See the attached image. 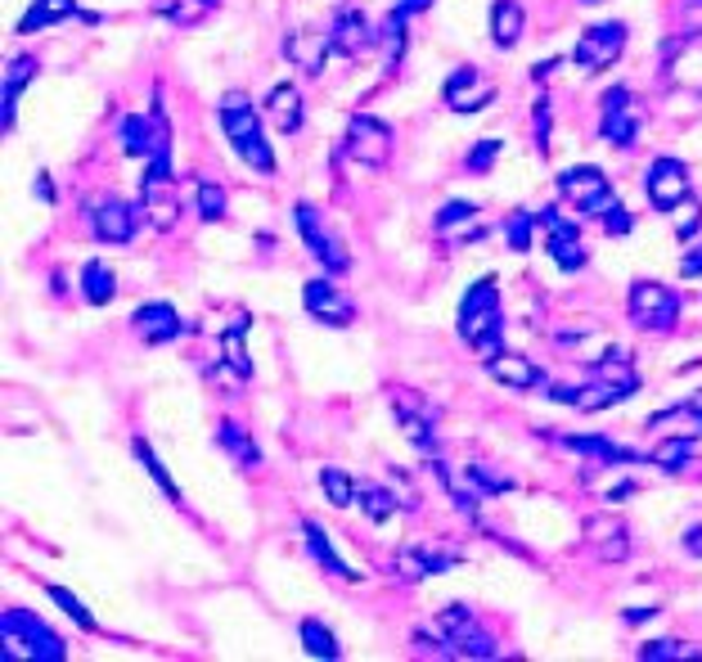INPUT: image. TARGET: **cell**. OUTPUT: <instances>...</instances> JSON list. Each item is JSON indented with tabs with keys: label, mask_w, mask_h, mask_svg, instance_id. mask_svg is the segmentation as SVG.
Returning a JSON list of instances; mask_svg holds the SVG:
<instances>
[{
	"label": "cell",
	"mask_w": 702,
	"mask_h": 662,
	"mask_svg": "<svg viewBox=\"0 0 702 662\" xmlns=\"http://www.w3.org/2000/svg\"><path fill=\"white\" fill-rule=\"evenodd\" d=\"M559 194L576 207V213H586L590 221H599L603 234H630V226H635L599 167H567V171H559Z\"/></svg>",
	"instance_id": "obj_1"
},
{
	"label": "cell",
	"mask_w": 702,
	"mask_h": 662,
	"mask_svg": "<svg viewBox=\"0 0 702 662\" xmlns=\"http://www.w3.org/2000/svg\"><path fill=\"white\" fill-rule=\"evenodd\" d=\"M500 284L492 276H482L464 289L460 297V339L486 360V356H496L500 352V339H505V324H500Z\"/></svg>",
	"instance_id": "obj_2"
},
{
	"label": "cell",
	"mask_w": 702,
	"mask_h": 662,
	"mask_svg": "<svg viewBox=\"0 0 702 662\" xmlns=\"http://www.w3.org/2000/svg\"><path fill=\"white\" fill-rule=\"evenodd\" d=\"M217 117H221V131H226V140H230L234 154L248 163L253 171L270 176L275 171V154H270V140L261 136V117H257L253 100L248 96H226L217 104Z\"/></svg>",
	"instance_id": "obj_3"
},
{
	"label": "cell",
	"mask_w": 702,
	"mask_h": 662,
	"mask_svg": "<svg viewBox=\"0 0 702 662\" xmlns=\"http://www.w3.org/2000/svg\"><path fill=\"white\" fill-rule=\"evenodd\" d=\"M0 658L14 662V658H33V662H64L68 658V645L54 636V631L33 618L27 609H5L0 618Z\"/></svg>",
	"instance_id": "obj_4"
},
{
	"label": "cell",
	"mask_w": 702,
	"mask_h": 662,
	"mask_svg": "<svg viewBox=\"0 0 702 662\" xmlns=\"http://www.w3.org/2000/svg\"><path fill=\"white\" fill-rule=\"evenodd\" d=\"M437 631H442V645L450 649V658H477V662L500 658L496 636L477 622V613H473L469 604H450V609H442V613H437Z\"/></svg>",
	"instance_id": "obj_5"
},
{
	"label": "cell",
	"mask_w": 702,
	"mask_h": 662,
	"mask_svg": "<svg viewBox=\"0 0 702 662\" xmlns=\"http://www.w3.org/2000/svg\"><path fill=\"white\" fill-rule=\"evenodd\" d=\"M626 311H630V320L639 329H649V334H666V329H676V320H680V293L658 284V280H639V284H630Z\"/></svg>",
	"instance_id": "obj_6"
},
{
	"label": "cell",
	"mask_w": 702,
	"mask_h": 662,
	"mask_svg": "<svg viewBox=\"0 0 702 662\" xmlns=\"http://www.w3.org/2000/svg\"><path fill=\"white\" fill-rule=\"evenodd\" d=\"M140 213L154 230H171L180 221V199H176V176L171 158H154L140 180Z\"/></svg>",
	"instance_id": "obj_7"
},
{
	"label": "cell",
	"mask_w": 702,
	"mask_h": 662,
	"mask_svg": "<svg viewBox=\"0 0 702 662\" xmlns=\"http://www.w3.org/2000/svg\"><path fill=\"white\" fill-rule=\"evenodd\" d=\"M117 140H122V149H127V154H136V158H144V163L171 158V127H167V113H163V109L122 117Z\"/></svg>",
	"instance_id": "obj_8"
},
{
	"label": "cell",
	"mask_w": 702,
	"mask_h": 662,
	"mask_svg": "<svg viewBox=\"0 0 702 662\" xmlns=\"http://www.w3.org/2000/svg\"><path fill=\"white\" fill-rule=\"evenodd\" d=\"M293 221H297V234H302V244H307V253L329 270V276H339V270H347V266H352V257L343 253V239L324 226L320 207L297 203V207H293Z\"/></svg>",
	"instance_id": "obj_9"
},
{
	"label": "cell",
	"mask_w": 702,
	"mask_h": 662,
	"mask_svg": "<svg viewBox=\"0 0 702 662\" xmlns=\"http://www.w3.org/2000/svg\"><path fill=\"white\" fill-rule=\"evenodd\" d=\"M540 230H545V249H549V257H554L559 270H567V276L586 270L590 253L582 244V230H576V221H567L559 207H540Z\"/></svg>",
	"instance_id": "obj_10"
},
{
	"label": "cell",
	"mask_w": 702,
	"mask_h": 662,
	"mask_svg": "<svg viewBox=\"0 0 702 662\" xmlns=\"http://www.w3.org/2000/svg\"><path fill=\"white\" fill-rule=\"evenodd\" d=\"M86 221H90V234H95L100 244H131L140 213H136V207H131L127 199L100 194V199H90V203H86Z\"/></svg>",
	"instance_id": "obj_11"
},
{
	"label": "cell",
	"mask_w": 702,
	"mask_h": 662,
	"mask_svg": "<svg viewBox=\"0 0 702 662\" xmlns=\"http://www.w3.org/2000/svg\"><path fill=\"white\" fill-rule=\"evenodd\" d=\"M626 50V23H595L582 33V41H576L572 50V64L576 68H586V73H599V68H613L617 59Z\"/></svg>",
	"instance_id": "obj_12"
},
{
	"label": "cell",
	"mask_w": 702,
	"mask_h": 662,
	"mask_svg": "<svg viewBox=\"0 0 702 662\" xmlns=\"http://www.w3.org/2000/svg\"><path fill=\"white\" fill-rule=\"evenodd\" d=\"M343 154L352 163H365V167H383L387 154H392V127L370 117V113H356L347 123V136H343Z\"/></svg>",
	"instance_id": "obj_13"
},
{
	"label": "cell",
	"mask_w": 702,
	"mask_h": 662,
	"mask_svg": "<svg viewBox=\"0 0 702 662\" xmlns=\"http://www.w3.org/2000/svg\"><path fill=\"white\" fill-rule=\"evenodd\" d=\"M644 190H649V203L658 207V213H676V207L693 194L689 167L680 158H653L649 163V176H644Z\"/></svg>",
	"instance_id": "obj_14"
},
{
	"label": "cell",
	"mask_w": 702,
	"mask_h": 662,
	"mask_svg": "<svg viewBox=\"0 0 702 662\" xmlns=\"http://www.w3.org/2000/svg\"><path fill=\"white\" fill-rule=\"evenodd\" d=\"M302 307H307L320 324H333V329H347L356 320V303L329 276H316V280L302 284Z\"/></svg>",
	"instance_id": "obj_15"
},
{
	"label": "cell",
	"mask_w": 702,
	"mask_h": 662,
	"mask_svg": "<svg viewBox=\"0 0 702 662\" xmlns=\"http://www.w3.org/2000/svg\"><path fill=\"white\" fill-rule=\"evenodd\" d=\"M442 100H446V109H455V113H477V109H486V104L496 100V81L486 77L482 68H473V64H460V68L446 77Z\"/></svg>",
	"instance_id": "obj_16"
},
{
	"label": "cell",
	"mask_w": 702,
	"mask_h": 662,
	"mask_svg": "<svg viewBox=\"0 0 702 662\" xmlns=\"http://www.w3.org/2000/svg\"><path fill=\"white\" fill-rule=\"evenodd\" d=\"M599 127H603V140H613L617 149L635 144L639 127H644V117H639L635 100H630V90L626 86H613L603 96V117H599Z\"/></svg>",
	"instance_id": "obj_17"
},
{
	"label": "cell",
	"mask_w": 702,
	"mask_h": 662,
	"mask_svg": "<svg viewBox=\"0 0 702 662\" xmlns=\"http://www.w3.org/2000/svg\"><path fill=\"white\" fill-rule=\"evenodd\" d=\"M392 410H396V424H401V433H406V442L414 446V450H423V456H437V433H433V410L423 406V402H410L406 397V387H396L392 393Z\"/></svg>",
	"instance_id": "obj_18"
},
{
	"label": "cell",
	"mask_w": 702,
	"mask_h": 662,
	"mask_svg": "<svg viewBox=\"0 0 702 662\" xmlns=\"http://www.w3.org/2000/svg\"><path fill=\"white\" fill-rule=\"evenodd\" d=\"M131 329H136V339H140L144 347H163V343H171V339L186 334L190 324L176 316L171 303H144V307H136Z\"/></svg>",
	"instance_id": "obj_19"
},
{
	"label": "cell",
	"mask_w": 702,
	"mask_h": 662,
	"mask_svg": "<svg viewBox=\"0 0 702 662\" xmlns=\"http://www.w3.org/2000/svg\"><path fill=\"white\" fill-rule=\"evenodd\" d=\"M486 374H492L500 387H509V393H536V387H545V374L532 356L523 352H496L486 356Z\"/></svg>",
	"instance_id": "obj_20"
},
{
	"label": "cell",
	"mask_w": 702,
	"mask_h": 662,
	"mask_svg": "<svg viewBox=\"0 0 702 662\" xmlns=\"http://www.w3.org/2000/svg\"><path fill=\"white\" fill-rule=\"evenodd\" d=\"M586 540L608 563H622L630 555V527H626L622 514H590L586 519Z\"/></svg>",
	"instance_id": "obj_21"
},
{
	"label": "cell",
	"mask_w": 702,
	"mask_h": 662,
	"mask_svg": "<svg viewBox=\"0 0 702 662\" xmlns=\"http://www.w3.org/2000/svg\"><path fill=\"white\" fill-rule=\"evenodd\" d=\"M460 563L455 550H437V546H406L396 555V573L401 582H423V577H437V573H450V568Z\"/></svg>",
	"instance_id": "obj_22"
},
{
	"label": "cell",
	"mask_w": 702,
	"mask_h": 662,
	"mask_svg": "<svg viewBox=\"0 0 702 662\" xmlns=\"http://www.w3.org/2000/svg\"><path fill=\"white\" fill-rule=\"evenodd\" d=\"M329 50H333L329 33H307V27H302V33H289V37H284L289 64H293L297 73H307V77H320V73H324Z\"/></svg>",
	"instance_id": "obj_23"
},
{
	"label": "cell",
	"mask_w": 702,
	"mask_h": 662,
	"mask_svg": "<svg viewBox=\"0 0 702 662\" xmlns=\"http://www.w3.org/2000/svg\"><path fill=\"white\" fill-rule=\"evenodd\" d=\"M329 41H333V50H339V54L356 59V54H365L374 46V33H370V23H365L360 10H339V14H333V27H329Z\"/></svg>",
	"instance_id": "obj_24"
},
{
	"label": "cell",
	"mask_w": 702,
	"mask_h": 662,
	"mask_svg": "<svg viewBox=\"0 0 702 662\" xmlns=\"http://www.w3.org/2000/svg\"><path fill=\"white\" fill-rule=\"evenodd\" d=\"M433 226H437L442 239H460V244H473V239L486 234V226H482V217H477V207L464 203V199H450L442 213H437Z\"/></svg>",
	"instance_id": "obj_25"
},
{
	"label": "cell",
	"mask_w": 702,
	"mask_h": 662,
	"mask_svg": "<svg viewBox=\"0 0 702 662\" xmlns=\"http://www.w3.org/2000/svg\"><path fill=\"white\" fill-rule=\"evenodd\" d=\"M266 117L275 123V131H280V136H297V131H302V90H297L293 81L270 86V96H266Z\"/></svg>",
	"instance_id": "obj_26"
},
{
	"label": "cell",
	"mask_w": 702,
	"mask_h": 662,
	"mask_svg": "<svg viewBox=\"0 0 702 662\" xmlns=\"http://www.w3.org/2000/svg\"><path fill=\"white\" fill-rule=\"evenodd\" d=\"M649 424L662 429L666 437H689V442H698V437H702V397H689V402H680V406H671V410L653 415Z\"/></svg>",
	"instance_id": "obj_27"
},
{
	"label": "cell",
	"mask_w": 702,
	"mask_h": 662,
	"mask_svg": "<svg viewBox=\"0 0 702 662\" xmlns=\"http://www.w3.org/2000/svg\"><path fill=\"white\" fill-rule=\"evenodd\" d=\"M559 446H567V450H576V456H586V460H595V464H639V456H630L626 446H617V442H608V437H563V433H549Z\"/></svg>",
	"instance_id": "obj_28"
},
{
	"label": "cell",
	"mask_w": 702,
	"mask_h": 662,
	"mask_svg": "<svg viewBox=\"0 0 702 662\" xmlns=\"http://www.w3.org/2000/svg\"><path fill=\"white\" fill-rule=\"evenodd\" d=\"M523 27H527V10L518 5V0H496L492 5V41L500 50H513L518 37H523Z\"/></svg>",
	"instance_id": "obj_29"
},
{
	"label": "cell",
	"mask_w": 702,
	"mask_h": 662,
	"mask_svg": "<svg viewBox=\"0 0 702 662\" xmlns=\"http://www.w3.org/2000/svg\"><path fill=\"white\" fill-rule=\"evenodd\" d=\"M217 446L226 450V456H230L239 469H257V464H261L257 442H253L248 433H243V429L234 424V419H221V424H217Z\"/></svg>",
	"instance_id": "obj_30"
},
{
	"label": "cell",
	"mask_w": 702,
	"mask_h": 662,
	"mask_svg": "<svg viewBox=\"0 0 702 662\" xmlns=\"http://www.w3.org/2000/svg\"><path fill=\"white\" fill-rule=\"evenodd\" d=\"M302 536H307V550H311V559H316V563L324 568L329 577H343V582H347V577H356L352 568H347V563L339 559V550L329 546V532H324V527H320L316 519H307V523H302Z\"/></svg>",
	"instance_id": "obj_31"
},
{
	"label": "cell",
	"mask_w": 702,
	"mask_h": 662,
	"mask_svg": "<svg viewBox=\"0 0 702 662\" xmlns=\"http://www.w3.org/2000/svg\"><path fill=\"white\" fill-rule=\"evenodd\" d=\"M81 297L90 307H109L117 297V276L109 262H86L81 266Z\"/></svg>",
	"instance_id": "obj_32"
},
{
	"label": "cell",
	"mask_w": 702,
	"mask_h": 662,
	"mask_svg": "<svg viewBox=\"0 0 702 662\" xmlns=\"http://www.w3.org/2000/svg\"><path fill=\"white\" fill-rule=\"evenodd\" d=\"M64 18H81L77 14V0H33V10H27L18 18V33H41V27H54V23H64Z\"/></svg>",
	"instance_id": "obj_33"
},
{
	"label": "cell",
	"mask_w": 702,
	"mask_h": 662,
	"mask_svg": "<svg viewBox=\"0 0 702 662\" xmlns=\"http://www.w3.org/2000/svg\"><path fill=\"white\" fill-rule=\"evenodd\" d=\"M622 402H626L622 387L603 383V379H595V374H590V383H586V387H576V393H572V410H582V415H599V410L622 406Z\"/></svg>",
	"instance_id": "obj_34"
},
{
	"label": "cell",
	"mask_w": 702,
	"mask_h": 662,
	"mask_svg": "<svg viewBox=\"0 0 702 662\" xmlns=\"http://www.w3.org/2000/svg\"><path fill=\"white\" fill-rule=\"evenodd\" d=\"M243 334H248V316L234 320L221 334V360L234 379H253V360H248V352H243Z\"/></svg>",
	"instance_id": "obj_35"
},
{
	"label": "cell",
	"mask_w": 702,
	"mask_h": 662,
	"mask_svg": "<svg viewBox=\"0 0 702 662\" xmlns=\"http://www.w3.org/2000/svg\"><path fill=\"white\" fill-rule=\"evenodd\" d=\"M320 487H324V500L329 505H339V509H347V505H360V483H352V473H343V469H320Z\"/></svg>",
	"instance_id": "obj_36"
},
{
	"label": "cell",
	"mask_w": 702,
	"mask_h": 662,
	"mask_svg": "<svg viewBox=\"0 0 702 662\" xmlns=\"http://www.w3.org/2000/svg\"><path fill=\"white\" fill-rule=\"evenodd\" d=\"M302 649H307L311 658H324V662H339L343 658L339 640H333V631L324 622H316V618L302 622Z\"/></svg>",
	"instance_id": "obj_37"
},
{
	"label": "cell",
	"mask_w": 702,
	"mask_h": 662,
	"mask_svg": "<svg viewBox=\"0 0 702 662\" xmlns=\"http://www.w3.org/2000/svg\"><path fill=\"white\" fill-rule=\"evenodd\" d=\"M33 77H37V59H14V64L5 68V96H0V100H5V104H0V109H5V127H14L18 90H23L27 81H33Z\"/></svg>",
	"instance_id": "obj_38"
},
{
	"label": "cell",
	"mask_w": 702,
	"mask_h": 662,
	"mask_svg": "<svg viewBox=\"0 0 702 662\" xmlns=\"http://www.w3.org/2000/svg\"><path fill=\"white\" fill-rule=\"evenodd\" d=\"M603 473H586V487L603 492V500H626L635 492V478H622L626 464H599Z\"/></svg>",
	"instance_id": "obj_39"
},
{
	"label": "cell",
	"mask_w": 702,
	"mask_h": 662,
	"mask_svg": "<svg viewBox=\"0 0 702 662\" xmlns=\"http://www.w3.org/2000/svg\"><path fill=\"white\" fill-rule=\"evenodd\" d=\"M689 460H693V442H689V437H662V442L649 450V464H658V469H666V473L685 469Z\"/></svg>",
	"instance_id": "obj_40"
},
{
	"label": "cell",
	"mask_w": 702,
	"mask_h": 662,
	"mask_svg": "<svg viewBox=\"0 0 702 662\" xmlns=\"http://www.w3.org/2000/svg\"><path fill=\"white\" fill-rule=\"evenodd\" d=\"M136 460H140V464H144V469H149V478H154V483H158V487H163V492H167V496H171V500H176V505H180V487H176V483H171V473H167V469H163V460H158V456H154V446H149V442H144V437H136Z\"/></svg>",
	"instance_id": "obj_41"
},
{
	"label": "cell",
	"mask_w": 702,
	"mask_h": 662,
	"mask_svg": "<svg viewBox=\"0 0 702 662\" xmlns=\"http://www.w3.org/2000/svg\"><path fill=\"white\" fill-rule=\"evenodd\" d=\"M536 226H540V213H536V217H532V213H513V217L505 221V239H509V249H513V253H527V249H532Z\"/></svg>",
	"instance_id": "obj_42"
},
{
	"label": "cell",
	"mask_w": 702,
	"mask_h": 662,
	"mask_svg": "<svg viewBox=\"0 0 702 662\" xmlns=\"http://www.w3.org/2000/svg\"><path fill=\"white\" fill-rule=\"evenodd\" d=\"M639 658L644 662H676V658H702L698 645H685V640H653L639 649Z\"/></svg>",
	"instance_id": "obj_43"
},
{
	"label": "cell",
	"mask_w": 702,
	"mask_h": 662,
	"mask_svg": "<svg viewBox=\"0 0 702 662\" xmlns=\"http://www.w3.org/2000/svg\"><path fill=\"white\" fill-rule=\"evenodd\" d=\"M360 509L370 514L374 523H387L396 514V496L383 492V487H360Z\"/></svg>",
	"instance_id": "obj_44"
},
{
	"label": "cell",
	"mask_w": 702,
	"mask_h": 662,
	"mask_svg": "<svg viewBox=\"0 0 702 662\" xmlns=\"http://www.w3.org/2000/svg\"><path fill=\"white\" fill-rule=\"evenodd\" d=\"M199 217L203 221H221L226 217V190L217 180H199Z\"/></svg>",
	"instance_id": "obj_45"
},
{
	"label": "cell",
	"mask_w": 702,
	"mask_h": 662,
	"mask_svg": "<svg viewBox=\"0 0 702 662\" xmlns=\"http://www.w3.org/2000/svg\"><path fill=\"white\" fill-rule=\"evenodd\" d=\"M46 595H50V599H54V604H59V609H64V613H68V618H73V622H77L81 631H95V626H100L95 618H90V613L81 609V599H77L73 590H64V586H46Z\"/></svg>",
	"instance_id": "obj_46"
},
{
	"label": "cell",
	"mask_w": 702,
	"mask_h": 662,
	"mask_svg": "<svg viewBox=\"0 0 702 662\" xmlns=\"http://www.w3.org/2000/svg\"><path fill=\"white\" fill-rule=\"evenodd\" d=\"M671 221H676V239H680V244H689V239H693V230L702 226V203L689 194L680 207H676V213H671Z\"/></svg>",
	"instance_id": "obj_47"
},
{
	"label": "cell",
	"mask_w": 702,
	"mask_h": 662,
	"mask_svg": "<svg viewBox=\"0 0 702 662\" xmlns=\"http://www.w3.org/2000/svg\"><path fill=\"white\" fill-rule=\"evenodd\" d=\"M406 10H396L387 23H383V46H387V64H396L401 59V50H406Z\"/></svg>",
	"instance_id": "obj_48"
},
{
	"label": "cell",
	"mask_w": 702,
	"mask_h": 662,
	"mask_svg": "<svg viewBox=\"0 0 702 662\" xmlns=\"http://www.w3.org/2000/svg\"><path fill=\"white\" fill-rule=\"evenodd\" d=\"M496 158H500V140H482V144L473 149V154L464 158V167H469L473 176H482V171H486V167H492Z\"/></svg>",
	"instance_id": "obj_49"
},
{
	"label": "cell",
	"mask_w": 702,
	"mask_h": 662,
	"mask_svg": "<svg viewBox=\"0 0 702 662\" xmlns=\"http://www.w3.org/2000/svg\"><path fill=\"white\" fill-rule=\"evenodd\" d=\"M536 149L549 154V100H536Z\"/></svg>",
	"instance_id": "obj_50"
},
{
	"label": "cell",
	"mask_w": 702,
	"mask_h": 662,
	"mask_svg": "<svg viewBox=\"0 0 702 662\" xmlns=\"http://www.w3.org/2000/svg\"><path fill=\"white\" fill-rule=\"evenodd\" d=\"M680 276H685V280L702 276V244H698L693 253H685V262H680Z\"/></svg>",
	"instance_id": "obj_51"
},
{
	"label": "cell",
	"mask_w": 702,
	"mask_h": 662,
	"mask_svg": "<svg viewBox=\"0 0 702 662\" xmlns=\"http://www.w3.org/2000/svg\"><path fill=\"white\" fill-rule=\"evenodd\" d=\"M685 550L702 559V527H689V532H685Z\"/></svg>",
	"instance_id": "obj_52"
},
{
	"label": "cell",
	"mask_w": 702,
	"mask_h": 662,
	"mask_svg": "<svg viewBox=\"0 0 702 662\" xmlns=\"http://www.w3.org/2000/svg\"><path fill=\"white\" fill-rule=\"evenodd\" d=\"M658 609H626V622H649Z\"/></svg>",
	"instance_id": "obj_53"
},
{
	"label": "cell",
	"mask_w": 702,
	"mask_h": 662,
	"mask_svg": "<svg viewBox=\"0 0 702 662\" xmlns=\"http://www.w3.org/2000/svg\"><path fill=\"white\" fill-rule=\"evenodd\" d=\"M429 5H433V0H401L406 14H419V10H429Z\"/></svg>",
	"instance_id": "obj_54"
},
{
	"label": "cell",
	"mask_w": 702,
	"mask_h": 662,
	"mask_svg": "<svg viewBox=\"0 0 702 662\" xmlns=\"http://www.w3.org/2000/svg\"><path fill=\"white\" fill-rule=\"evenodd\" d=\"M37 194H41V199H54V190H50V176H46V171H41V180H37Z\"/></svg>",
	"instance_id": "obj_55"
},
{
	"label": "cell",
	"mask_w": 702,
	"mask_h": 662,
	"mask_svg": "<svg viewBox=\"0 0 702 662\" xmlns=\"http://www.w3.org/2000/svg\"><path fill=\"white\" fill-rule=\"evenodd\" d=\"M582 5H595V0H582Z\"/></svg>",
	"instance_id": "obj_56"
}]
</instances>
